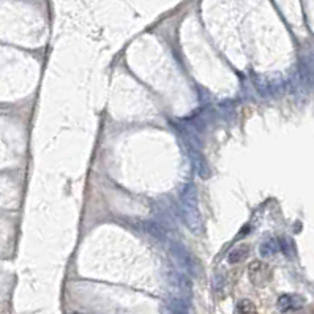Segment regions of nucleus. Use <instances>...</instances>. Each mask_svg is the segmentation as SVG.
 Instances as JSON below:
<instances>
[{
	"label": "nucleus",
	"instance_id": "f257e3e1",
	"mask_svg": "<svg viewBox=\"0 0 314 314\" xmlns=\"http://www.w3.org/2000/svg\"><path fill=\"white\" fill-rule=\"evenodd\" d=\"M182 204H183L185 220L188 221V226L199 228L200 220H199V210H197V196L193 185H188V187L182 191Z\"/></svg>",
	"mask_w": 314,
	"mask_h": 314
},
{
	"label": "nucleus",
	"instance_id": "f03ea898",
	"mask_svg": "<svg viewBox=\"0 0 314 314\" xmlns=\"http://www.w3.org/2000/svg\"><path fill=\"white\" fill-rule=\"evenodd\" d=\"M305 299L300 295H292V294H284L278 299V310L281 313L287 311H297L305 307Z\"/></svg>",
	"mask_w": 314,
	"mask_h": 314
},
{
	"label": "nucleus",
	"instance_id": "7ed1b4c3",
	"mask_svg": "<svg viewBox=\"0 0 314 314\" xmlns=\"http://www.w3.org/2000/svg\"><path fill=\"white\" fill-rule=\"evenodd\" d=\"M265 273H267V267H265L264 264H261V262H253L251 265H249V278H251L253 283L259 284V278H261L262 275H265ZM265 279H267V278L262 276V281H265Z\"/></svg>",
	"mask_w": 314,
	"mask_h": 314
},
{
	"label": "nucleus",
	"instance_id": "20e7f679",
	"mask_svg": "<svg viewBox=\"0 0 314 314\" xmlns=\"http://www.w3.org/2000/svg\"><path fill=\"white\" fill-rule=\"evenodd\" d=\"M278 251H279V241L278 240H269V241H265V243H262L261 248H259V253L264 257L272 256Z\"/></svg>",
	"mask_w": 314,
	"mask_h": 314
},
{
	"label": "nucleus",
	"instance_id": "39448f33",
	"mask_svg": "<svg viewBox=\"0 0 314 314\" xmlns=\"http://www.w3.org/2000/svg\"><path fill=\"white\" fill-rule=\"evenodd\" d=\"M246 256H248V246L243 245V246L236 248L234 251H232V253L229 254L228 261H229L231 264H237V262H240V261H243Z\"/></svg>",
	"mask_w": 314,
	"mask_h": 314
},
{
	"label": "nucleus",
	"instance_id": "423d86ee",
	"mask_svg": "<svg viewBox=\"0 0 314 314\" xmlns=\"http://www.w3.org/2000/svg\"><path fill=\"white\" fill-rule=\"evenodd\" d=\"M236 314H256V307L249 300H241L237 303Z\"/></svg>",
	"mask_w": 314,
	"mask_h": 314
}]
</instances>
